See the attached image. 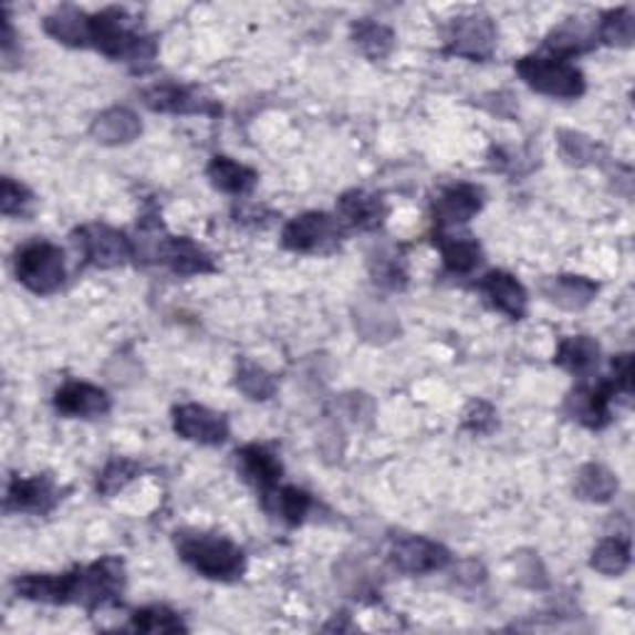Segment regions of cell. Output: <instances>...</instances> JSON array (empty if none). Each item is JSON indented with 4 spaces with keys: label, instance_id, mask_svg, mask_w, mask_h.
<instances>
[{
    "label": "cell",
    "instance_id": "obj_1",
    "mask_svg": "<svg viewBox=\"0 0 635 635\" xmlns=\"http://www.w3.org/2000/svg\"><path fill=\"white\" fill-rule=\"evenodd\" d=\"M129 15L119 8L92 15V45L112 60H125L135 70H147L157 58L155 40L139 35L129 25Z\"/></svg>",
    "mask_w": 635,
    "mask_h": 635
},
{
    "label": "cell",
    "instance_id": "obj_2",
    "mask_svg": "<svg viewBox=\"0 0 635 635\" xmlns=\"http://www.w3.org/2000/svg\"><path fill=\"white\" fill-rule=\"evenodd\" d=\"M179 556L189 563L194 571L214 581H233L246 569L243 551L231 544L229 539L209 534H181L177 539Z\"/></svg>",
    "mask_w": 635,
    "mask_h": 635
},
{
    "label": "cell",
    "instance_id": "obj_3",
    "mask_svg": "<svg viewBox=\"0 0 635 635\" xmlns=\"http://www.w3.org/2000/svg\"><path fill=\"white\" fill-rule=\"evenodd\" d=\"M517 73L531 90L549 97L576 100L586 92V80H583L581 70L566 63L563 58H521L517 63Z\"/></svg>",
    "mask_w": 635,
    "mask_h": 635
},
{
    "label": "cell",
    "instance_id": "obj_4",
    "mask_svg": "<svg viewBox=\"0 0 635 635\" xmlns=\"http://www.w3.org/2000/svg\"><path fill=\"white\" fill-rule=\"evenodd\" d=\"M15 275L28 291L50 295L65 281V256L50 241L25 243L15 256Z\"/></svg>",
    "mask_w": 635,
    "mask_h": 635
},
{
    "label": "cell",
    "instance_id": "obj_5",
    "mask_svg": "<svg viewBox=\"0 0 635 635\" xmlns=\"http://www.w3.org/2000/svg\"><path fill=\"white\" fill-rule=\"evenodd\" d=\"M125 589V563L115 556H107L90 569H77V593L75 603L85 608H102L117 603Z\"/></svg>",
    "mask_w": 635,
    "mask_h": 635
},
{
    "label": "cell",
    "instance_id": "obj_6",
    "mask_svg": "<svg viewBox=\"0 0 635 635\" xmlns=\"http://www.w3.org/2000/svg\"><path fill=\"white\" fill-rule=\"evenodd\" d=\"M497 50V28L485 13H469L455 18L449 25V48L447 53L485 63Z\"/></svg>",
    "mask_w": 635,
    "mask_h": 635
},
{
    "label": "cell",
    "instance_id": "obj_7",
    "mask_svg": "<svg viewBox=\"0 0 635 635\" xmlns=\"http://www.w3.org/2000/svg\"><path fill=\"white\" fill-rule=\"evenodd\" d=\"M75 241L80 243L85 261L97 266V269H117V266H125L132 259V253H135V246H132L125 233L112 227H102V223L80 229Z\"/></svg>",
    "mask_w": 635,
    "mask_h": 635
},
{
    "label": "cell",
    "instance_id": "obj_8",
    "mask_svg": "<svg viewBox=\"0 0 635 635\" xmlns=\"http://www.w3.org/2000/svg\"><path fill=\"white\" fill-rule=\"evenodd\" d=\"M337 237H341V229H337L333 217H327L323 211H309L285 223L283 246L289 251L309 253L335 243Z\"/></svg>",
    "mask_w": 635,
    "mask_h": 635
},
{
    "label": "cell",
    "instance_id": "obj_9",
    "mask_svg": "<svg viewBox=\"0 0 635 635\" xmlns=\"http://www.w3.org/2000/svg\"><path fill=\"white\" fill-rule=\"evenodd\" d=\"M174 433L199 445H221L229 437L227 417L204 405H181L174 409Z\"/></svg>",
    "mask_w": 635,
    "mask_h": 635
},
{
    "label": "cell",
    "instance_id": "obj_10",
    "mask_svg": "<svg viewBox=\"0 0 635 635\" xmlns=\"http://www.w3.org/2000/svg\"><path fill=\"white\" fill-rule=\"evenodd\" d=\"M391 559L403 573L425 576V573L443 571L449 563V551L423 537H399L391 549Z\"/></svg>",
    "mask_w": 635,
    "mask_h": 635
},
{
    "label": "cell",
    "instance_id": "obj_11",
    "mask_svg": "<svg viewBox=\"0 0 635 635\" xmlns=\"http://www.w3.org/2000/svg\"><path fill=\"white\" fill-rule=\"evenodd\" d=\"M142 100L152 112H169V115H217L219 112L199 90L181 85H155L145 90Z\"/></svg>",
    "mask_w": 635,
    "mask_h": 635
},
{
    "label": "cell",
    "instance_id": "obj_12",
    "mask_svg": "<svg viewBox=\"0 0 635 635\" xmlns=\"http://www.w3.org/2000/svg\"><path fill=\"white\" fill-rule=\"evenodd\" d=\"M13 589L20 598L40 603H75L77 593V571L50 576V573H28L13 581Z\"/></svg>",
    "mask_w": 635,
    "mask_h": 635
},
{
    "label": "cell",
    "instance_id": "obj_13",
    "mask_svg": "<svg viewBox=\"0 0 635 635\" xmlns=\"http://www.w3.org/2000/svg\"><path fill=\"white\" fill-rule=\"evenodd\" d=\"M55 481L48 475L13 479L8 487L6 509L8 511H33V514H48L58 504Z\"/></svg>",
    "mask_w": 635,
    "mask_h": 635
},
{
    "label": "cell",
    "instance_id": "obj_14",
    "mask_svg": "<svg viewBox=\"0 0 635 635\" xmlns=\"http://www.w3.org/2000/svg\"><path fill=\"white\" fill-rule=\"evenodd\" d=\"M157 259L169 266L174 273L179 275H199V273H211L217 271L211 256L201 249L199 243H194L187 237H167L162 241V249L157 253Z\"/></svg>",
    "mask_w": 635,
    "mask_h": 635
},
{
    "label": "cell",
    "instance_id": "obj_15",
    "mask_svg": "<svg viewBox=\"0 0 635 635\" xmlns=\"http://www.w3.org/2000/svg\"><path fill=\"white\" fill-rule=\"evenodd\" d=\"M541 293L549 303L563 311H583L596 299L598 283L583 279V275H551V279L541 281Z\"/></svg>",
    "mask_w": 635,
    "mask_h": 635
},
{
    "label": "cell",
    "instance_id": "obj_16",
    "mask_svg": "<svg viewBox=\"0 0 635 635\" xmlns=\"http://www.w3.org/2000/svg\"><path fill=\"white\" fill-rule=\"evenodd\" d=\"M90 135L105 147L129 145V142H135L142 135V122L127 107H110L92 122Z\"/></svg>",
    "mask_w": 635,
    "mask_h": 635
},
{
    "label": "cell",
    "instance_id": "obj_17",
    "mask_svg": "<svg viewBox=\"0 0 635 635\" xmlns=\"http://www.w3.org/2000/svg\"><path fill=\"white\" fill-rule=\"evenodd\" d=\"M481 293L487 295L489 303L495 305L497 311H501L514 321H521L527 313V291L514 275L504 271H491L479 283Z\"/></svg>",
    "mask_w": 635,
    "mask_h": 635
},
{
    "label": "cell",
    "instance_id": "obj_18",
    "mask_svg": "<svg viewBox=\"0 0 635 635\" xmlns=\"http://www.w3.org/2000/svg\"><path fill=\"white\" fill-rule=\"evenodd\" d=\"M481 209V191L472 184H457L449 187L435 201V221L439 227H452V223H467L475 219Z\"/></svg>",
    "mask_w": 635,
    "mask_h": 635
},
{
    "label": "cell",
    "instance_id": "obj_19",
    "mask_svg": "<svg viewBox=\"0 0 635 635\" xmlns=\"http://www.w3.org/2000/svg\"><path fill=\"white\" fill-rule=\"evenodd\" d=\"M55 407L70 417H100L110 413V397L90 383H67L58 391Z\"/></svg>",
    "mask_w": 635,
    "mask_h": 635
},
{
    "label": "cell",
    "instance_id": "obj_20",
    "mask_svg": "<svg viewBox=\"0 0 635 635\" xmlns=\"http://www.w3.org/2000/svg\"><path fill=\"white\" fill-rule=\"evenodd\" d=\"M45 33L58 43L70 48L92 45V15H85L77 8H60L43 20Z\"/></svg>",
    "mask_w": 635,
    "mask_h": 635
},
{
    "label": "cell",
    "instance_id": "obj_21",
    "mask_svg": "<svg viewBox=\"0 0 635 635\" xmlns=\"http://www.w3.org/2000/svg\"><path fill=\"white\" fill-rule=\"evenodd\" d=\"M613 393L611 383H601L596 387H579L576 393H571L569 397V413L583 423L586 427L601 429L608 425L611 413H608V399Z\"/></svg>",
    "mask_w": 635,
    "mask_h": 635
},
{
    "label": "cell",
    "instance_id": "obj_22",
    "mask_svg": "<svg viewBox=\"0 0 635 635\" xmlns=\"http://www.w3.org/2000/svg\"><path fill=\"white\" fill-rule=\"evenodd\" d=\"M237 469L241 477L251 485L261 487L266 491H271L283 475V467L279 459H275L269 449L259 445H249L237 452Z\"/></svg>",
    "mask_w": 635,
    "mask_h": 635
},
{
    "label": "cell",
    "instance_id": "obj_23",
    "mask_svg": "<svg viewBox=\"0 0 635 635\" xmlns=\"http://www.w3.org/2000/svg\"><path fill=\"white\" fill-rule=\"evenodd\" d=\"M337 214L351 223V227L373 231L385 221V204L381 197L367 191H345L341 199H337Z\"/></svg>",
    "mask_w": 635,
    "mask_h": 635
},
{
    "label": "cell",
    "instance_id": "obj_24",
    "mask_svg": "<svg viewBox=\"0 0 635 635\" xmlns=\"http://www.w3.org/2000/svg\"><path fill=\"white\" fill-rule=\"evenodd\" d=\"M207 174L214 187L223 194H233V197H243V194H249L256 187V181H259V174H256L251 167H243V164L233 162L229 157H214Z\"/></svg>",
    "mask_w": 635,
    "mask_h": 635
},
{
    "label": "cell",
    "instance_id": "obj_25",
    "mask_svg": "<svg viewBox=\"0 0 635 635\" xmlns=\"http://www.w3.org/2000/svg\"><path fill=\"white\" fill-rule=\"evenodd\" d=\"M598 355H601V347L596 341H593V337L573 335V337H566V341L559 345V353H556L554 361L561 367H566L569 373L583 377V375H591L593 371H596Z\"/></svg>",
    "mask_w": 635,
    "mask_h": 635
},
{
    "label": "cell",
    "instance_id": "obj_26",
    "mask_svg": "<svg viewBox=\"0 0 635 635\" xmlns=\"http://www.w3.org/2000/svg\"><path fill=\"white\" fill-rule=\"evenodd\" d=\"M616 491H618V479L608 467L591 462V465H583L579 469V477H576V497L579 499L603 504V501H611Z\"/></svg>",
    "mask_w": 635,
    "mask_h": 635
},
{
    "label": "cell",
    "instance_id": "obj_27",
    "mask_svg": "<svg viewBox=\"0 0 635 635\" xmlns=\"http://www.w3.org/2000/svg\"><path fill=\"white\" fill-rule=\"evenodd\" d=\"M353 43L371 60H385L395 48V33L375 20H357L353 25Z\"/></svg>",
    "mask_w": 635,
    "mask_h": 635
},
{
    "label": "cell",
    "instance_id": "obj_28",
    "mask_svg": "<svg viewBox=\"0 0 635 635\" xmlns=\"http://www.w3.org/2000/svg\"><path fill=\"white\" fill-rule=\"evenodd\" d=\"M263 501L271 514L281 517L283 521H289V524H301L303 517L309 514V509H311V497L305 495L303 489H295V487L266 491Z\"/></svg>",
    "mask_w": 635,
    "mask_h": 635
},
{
    "label": "cell",
    "instance_id": "obj_29",
    "mask_svg": "<svg viewBox=\"0 0 635 635\" xmlns=\"http://www.w3.org/2000/svg\"><path fill=\"white\" fill-rule=\"evenodd\" d=\"M355 325L367 341H393L399 333L397 318L385 309V305H361L355 313Z\"/></svg>",
    "mask_w": 635,
    "mask_h": 635
},
{
    "label": "cell",
    "instance_id": "obj_30",
    "mask_svg": "<svg viewBox=\"0 0 635 635\" xmlns=\"http://www.w3.org/2000/svg\"><path fill=\"white\" fill-rule=\"evenodd\" d=\"M439 251H443V259L447 271L452 273H472L477 266L481 263V246L472 239H449V237H437Z\"/></svg>",
    "mask_w": 635,
    "mask_h": 635
},
{
    "label": "cell",
    "instance_id": "obj_31",
    "mask_svg": "<svg viewBox=\"0 0 635 635\" xmlns=\"http://www.w3.org/2000/svg\"><path fill=\"white\" fill-rule=\"evenodd\" d=\"M591 566L603 576H621L631 566V546L623 539H603L591 556Z\"/></svg>",
    "mask_w": 635,
    "mask_h": 635
},
{
    "label": "cell",
    "instance_id": "obj_32",
    "mask_svg": "<svg viewBox=\"0 0 635 635\" xmlns=\"http://www.w3.org/2000/svg\"><path fill=\"white\" fill-rule=\"evenodd\" d=\"M237 387L256 403H266L275 395V381L269 371H263L261 365L251 361H241L237 371Z\"/></svg>",
    "mask_w": 635,
    "mask_h": 635
},
{
    "label": "cell",
    "instance_id": "obj_33",
    "mask_svg": "<svg viewBox=\"0 0 635 635\" xmlns=\"http://www.w3.org/2000/svg\"><path fill=\"white\" fill-rule=\"evenodd\" d=\"M633 35H635V23L628 8H618V10H608L603 15L601 25H598V38L606 45H616V48H631L633 45Z\"/></svg>",
    "mask_w": 635,
    "mask_h": 635
},
{
    "label": "cell",
    "instance_id": "obj_34",
    "mask_svg": "<svg viewBox=\"0 0 635 635\" xmlns=\"http://www.w3.org/2000/svg\"><path fill=\"white\" fill-rule=\"evenodd\" d=\"M132 628L139 633H181L187 631L177 613L164 608V606H152L142 608L132 616Z\"/></svg>",
    "mask_w": 635,
    "mask_h": 635
},
{
    "label": "cell",
    "instance_id": "obj_35",
    "mask_svg": "<svg viewBox=\"0 0 635 635\" xmlns=\"http://www.w3.org/2000/svg\"><path fill=\"white\" fill-rule=\"evenodd\" d=\"M591 38L593 35L586 28H583L581 20H569V23H563L549 35L546 45L551 50H556V53L561 55H573V53H583V50H589L593 43Z\"/></svg>",
    "mask_w": 635,
    "mask_h": 635
},
{
    "label": "cell",
    "instance_id": "obj_36",
    "mask_svg": "<svg viewBox=\"0 0 635 635\" xmlns=\"http://www.w3.org/2000/svg\"><path fill=\"white\" fill-rule=\"evenodd\" d=\"M139 475V465L132 462V459H112V462L102 469V475L97 479V489L100 495L112 497L117 495V491L125 489L132 479Z\"/></svg>",
    "mask_w": 635,
    "mask_h": 635
},
{
    "label": "cell",
    "instance_id": "obj_37",
    "mask_svg": "<svg viewBox=\"0 0 635 635\" xmlns=\"http://www.w3.org/2000/svg\"><path fill=\"white\" fill-rule=\"evenodd\" d=\"M559 147H561L563 159L571 164H589L598 152V147L593 145L589 137H583L579 135V132H571V129L559 132Z\"/></svg>",
    "mask_w": 635,
    "mask_h": 635
},
{
    "label": "cell",
    "instance_id": "obj_38",
    "mask_svg": "<svg viewBox=\"0 0 635 635\" xmlns=\"http://www.w3.org/2000/svg\"><path fill=\"white\" fill-rule=\"evenodd\" d=\"M462 427L475 435L495 433V427H497L495 407H491L489 403H481V399H472L462 415Z\"/></svg>",
    "mask_w": 635,
    "mask_h": 635
},
{
    "label": "cell",
    "instance_id": "obj_39",
    "mask_svg": "<svg viewBox=\"0 0 635 635\" xmlns=\"http://www.w3.org/2000/svg\"><path fill=\"white\" fill-rule=\"evenodd\" d=\"M30 191L23 187V184L13 181L10 177L3 179V194H0V209H3L6 217H23L25 209L30 207Z\"/></svg>",
    "mask_w": 635,
    "mask_h": 635
},
{
    "label": "cell",
    "instance_id": "obj_40",
    "mask_svg": "<svg viewBox=\"0 0 635 635\" xmlns=\"http://www.w3.org/2000/svg\"><path fill=\"white\" fill-rule=\"evenodd\" d=\"M613 375H616V381H613V387L623 393H631L633 391V357L631 355H618L616 361H613Z\"/></svg>",
    "mask_w": 635,
    "mask_h": 635
}]
</instances>
